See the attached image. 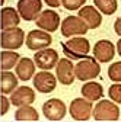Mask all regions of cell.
Here are the masks:
<instances>
[{
  "mask_svg": "<svg viewBox=\"0 0 121 122\" xmlns=\"http://www.w3.org/2000/svg\"><path fill=\"white\" fill-rule=\"evenodd\" d=\"M63 52L70 60H80L88 57L90 51V44L83 36H72L67 42H61Z\"/></svg>",
  "mask_w": 121,
  "mask_h": 122,
  "instance_id": "cell-1",
  "label": "cell"
},
{
  "mask_svg": "<svg viewBox=\"0 0 121 122\" xmlns=\"http://www.w3.org/2000/svg\"><path fill=\"white\" fill-rule=\"evenodd\" d=\"M101 73L99 63L95 60V57H85L74 66V76L80 81H88L96 79Z\"/></svg>",
  "mask_w": 121,
  "mask_h": 122,
  "instance_id": "cell-2",
  "label": "cell"
},
{
  "mask_svg": "<svg viewBox=\"0 0 121 122\" xmlns=\"http://www.w3.org/2000/svg\"><path fill=\"white\" fill-rule=\"evenodd\" d=\"M94 119L99 122L105 121H118L120 119V108L115 102L101 100L94 109Z\"/></svg>",
  "mask_w": 121,
  "mask_h": 122,
  "instance_id": "cell-3",
  "label": "cell"
},
{
  "mask_svg": "<svg viewBox=\"0 0 121 122\" xmlns=\"http://www.w3.org/2000/svg\"><path fill=\"white\" fill-rule=\"evenodd\" d=\"M23 39H25V34L23 29L21 28H10L6 30H2L0 35V47L3 50H18L23 45Z\"/></svg>",
  "mask_w": 121,
  "mask_h": 122,
  "instance_id": "cell-4",
  "label": "cell"
},
{
  "mask_svg": "<svg viewBox=\"0 0 121 122\" xmlns=\"http://www.w3.org/2000/svg\"><path fill=\"white\" fill-rule=\"evenodd\" d=\"M60 29H61V35L66 38H72L74 35H86V32L89 30L85 20L79 16H67L61 22Z\"/></svg>",
  "mask_w": 121,
  "mask_h": 122,
  "instance_id": "cell-5",
  "label": "cell"
},
{
  "mask_svg": "<svg viewBox=\"0 0 121 122\" xmlns=\"http://www.w3.org/2000/svg\"><path fill=\"white\" fill-rule=\"evenodd\" d=\"M92 102L88 99H82V97H76L73 99L70 103V116L74 121H89L92 116Z\"/></svg>",
  "mask_w": 121,
  "mask_h": 122,
  "instance_id": "cell-6",
  "label": "cell"
},
{
  "mask_svg": "<svg viewBox=\"0 0 121 122\" xmlns=\"http://www.w3.org/2000/svg\"><path fill=\"white\" fill-rule=\"evenodd\" d=\"M25 42H26V47L31 51H39L44 48H48L53 42V38L45 30H31L26 35Z\"/></svg>",
  "mask_w": 121,
  "mask_h": 122,
  "instance_id": "cell-7",
  "label": "cell"
},
{
  "mask_svg": "<svg viewBox=\"0 0 121 122\" xmlns=\"http://www.w3.org/2000/svg\"><path fill=\"white\" fill-rule=\"evenodd\" d=\"M55 77L63 86H70L74 81V66L69 58H61L55 64Z\"/></svg>",
  "mask_w": 121,
  "mask_h": 122,
  "instance_id": "cell-8",
  "label": "cell"
},
{
  "mask_svg": "<svg viewBox=\"0 0 121 122\" xmlns=\"http://www.w3.org/2000/svg\"><path fill=\"white\" fill-rule=\"evenodd\" d=\"M67 108L63 100L60 99H48L42 105V113L48 121H61L66 116Z\"/></svg>",
  "mask_w": 121,
  "mask_h": 122,
  "instance_id": "cell-9",
  "label": "cell"
},
{
  "mask_svg": "<svg viewBox=\"0 0 121 122\" xmlns=\"http://www.w3.org/2000/svg\"><path fill=\"white\" fill-rule=\"evenodd\" d=\"M42 2L41 0H18V13L23 20H35L41 13Z\"/></svg>",
  "mask_w": 121,
  "mask_h": 122,
  "instance_id": "cell-10",
  "label": "cell"
},
{
  "mask_svg": "<svg viewBox=\"0 0 121 122\" xmlns=\"http://www.w3.org/2000/svg\"><path fill=\"white\" fill-rule=\"evenodd\" d=\"M34 86L39 93H51L57 86V77L48 70H42L34 74Z\"/></svg>",
  "mask_w": 121,
  "mask_h": 122,
  "instance_id": "cell-11",
  "label": "cell"
},
{
  "mask_svg": "<svg viewBox=\"0 0 121 122\" xmlns=\"http://www.w3.org/2000/svg\"><path fill=\"white\" fill-rule=\"evenodd\" d=\"M58 61V52L53 48H44L35 52L34 63L38 66L41 70H51L55 67Z\"/></svg>",
  "mask_w": 121,
  "mask_h": 122,
  "instance_id": "cell-12",
  "label": "cell"
},
{
  "mask_svg": "<svg viewBox=\"0 0 121 122\" xmlns=\"http://www.w3.org/2000/svg\"><path fill=\"white\" fill-rule=\"evenodd\" d=\"M35 23L39 29L45 30V32H55L60 25V16L54 10H44L37 16Z\"/></svg>",
  "mask_w": 121,
  "mask_h": 122,
  "instance_id": "cell-13",
  "label": "cell"
},
{
  "mask_svg": "<svg viewBox=\"0 0 121 122\" xmlns=\"http://www.w3.org/2000/svg\"><path fill=\"white\" fill-rule=\"evenodd\" d=\"M115 55V45L108 39H101L94 45V57L99 63H110Z\"/></svg>",
  "mask_w": 121,
  "mask_h": 122,
  "instance_id": "cell-14",
  "label": "cell"
},
{
  "mask_svg": "<svg viewBox=\"0 0 121 122\" xmlns=\"http://www.w3.org/2000/svg\"><path fill=\"white\" fill-rule=\"evenodd\" d=\"M10 103L13 106H23V105H32L35 102V92L29 86L16 87L10 93Z\"/></svg>",
  "mask_w": 121,
  "mask_h": 122,
  "instance_id": "cell-15",
  "label": "cell"
},
{
  "mask_svg": "<svg viewBox=\"0 0 121 122\" xmlns=\"http://www.w3.org/2000/svg\"><path fill=\"white\" fill-rule=\"evenodd\" d=\"M77 16L85 20L89 29H96L102 23V16L99 10H96L94 6H82L77 12Z\"/></svg>",
  "mask_w": 121,
  "mask_h": 122,
  "instance_id": "cell-16",
  "label": "cell"
},
{
  "mask_svg": "<svg viewBox=\"0 0 121 122\" xmlns=\"http://www.w3.org/2000/svg\"><path fill=\"white\" fill-rule=\"evenodd\" d=\"M21 22V16L18 10H15L13 7H3L2 13H0V28L2 30L16 28Z\"/></svg>",
  "mask_w": 121,
  "mask_h": 122,
  "instance_id": "cell-17",
  "label": "cell"
},
{
  "mask_svg": "<svg viewBox=\"0 0 121 122\" xmlns=\"http://www.w3.org/2000/svg\"><path fill=\"white\" fill-rule=\"evenodd\" d=\"M35 74V63L31 58H19L18 64H16V76L18 79H21L22 81H28L29 79H32Z\"/></svg>",
  "mask_w": 121,
  "mask_h": 122,
  "instance_id": "cell-18",
  "label": "cell"
},
{
  "mask_svg": "<svg viewBox=\"0 0 121 122\" xmlns=\"http://www.w3.org/2000/svg\"><path fill=\"white\" fill-rule=\"evenodd\" d=\"M82 96L90 102H95V100H99L102 96H104V89L99 83L96 81H86L83 86H82Z\"/></svg>",
  "mask_w": 121,
  "mask_h": 122,
  "instance_id": "cell-19",
  "label": "cell"
},
{
  "mask_svg": "<svg viewBox=\"0 0 121 122\" xmlns=\"http://www.w3.org/2000/svg\"><path fill=\"white\" fill-rule=\"evenodd\" d=\"M16 87H18V76H15L7 70H3L0 74V90H2V93L10 95Z\"/></svg>",
  "mask_w": 121,
  "mask_h": 122,
  "instance_id": "cell-20",
  "label": "cell"
},
{
  "mask_svg": "<svg viewBox=\"0 0 121 122\" xmlns=\"http://www.w3.org/2000/svg\"><path fill=\"white\" fill-rule=\"evenodd\" d=\"M15 119L19 121V122H37L39 119L38 112L32 108L31 105H23V106H18V111L15 112Z\"/></svg>",
  "mask_w": 121,
  "mask_h": 122,
  "instance_id": "cell-21",
  "label": "cell"
},
{
  "mask_svg": "<svg viewBox=\"0 0 121 122\" xmlns=\"http://www.w3.org/2000/svg\"><path fill=\"white\" fill-rule=\"evenodd\" d=\"M21 55L12 50H3L0 54V68L2 70H10L18 64Z\"/></svg>",
  "mask_w": 121,
  "mask_h": 122,
  "instance_id": "cell-22",
  "label": "cell"
},
{
  "mask_svg": "<svg viewBox=\"0 0 121 122\" xmlns=\"http://www.w3.org/2000/svg\"><path fill=\"white\" fill-rule=\"evenodd\" d=\"M95 6L99 9V12H102L104 15H112L114 12H117L118 5H117V0H94Z\"/></svg>",
  "mask_w": 121,
  "mask_h": 122,
  "instance_id": "cell-23",
  "label": "cell"
},
{
  "mask_svg": "<svg viewBox=\"0 0 121 122\" xmlns=\"http://www.w3.org/2000/svg\"><path fill=\"white\" fill-rule=\"evenodd\" d=\"M108 77L112 81H121V61L111 64V67L108 68Z\"/></svg>",
  "mask_w": 121,
  "mask_h": 122,
  "instance_id": "cell-24",
  "label": "cell"
},
{
  "mask_svg": "<svg viewBox=\"0 0 121 122\" xmlns=\"http://www.w3.org/2000/svg\"><path fill=\"white\" fill-rule=\"evenodd\" d=\"M108 95H110V97H111L112 102L121 103V84H120V83H115V84L110 86V89H108Z\"/></svg>",
  "mask_w": 121,
  "mask_h": 122,
  "instance_id": "cell-25",
  "label": "cell"
},
{
  "mask_svg": "<svg viewBox=\"0 0 121 122\" xmlns=\"http://www.w3.org/2000/svg\"><path fill=\"white\" fill-rule=\"evenodd\" d=\"M86 3V0H61V5L67 10H77Z\"/></svg>",
  "mask_w": 121,
  "mask_h": 122,
  "instance_id": "cell-26",
  "label": "cell"
},
{
  "mask_svg": "<svg viewBox=\"0 0 121 122\" xmlns=\"http://www.w3.org/2000/svg\"><path fill=\"white\" fill-rule=\"evenodd\" d=\"M0 106H2V108H0V115H6L7 112H9V108H10V100L6 97V95H2V97H0Z\"/></svg>",
  "mask_w": 121,
  "mask_h": 122,
  "instance_id": "cell-27",
  "label": "cell"
},
{
  "mask_svg": "<svg viewBox=\"0 0 121 122\" xmlns=\"http://www.w3.org/2000/svg\"><path fill=\"white\" fill-rule=\"evenodd\" d=\"M114 30H115V34L121 36V16L114 22Z\"/></svg>",
  "mask_w": 121,
  "mask_h": 122,
  "instance_id": "cell-28",
  "label": "cell"
},
{
  "mask_svg": "<svg viewBox=\"0 0 121 122\" xmlns=\"http://www.w3.org/2000/svg\"><path fill=\"white\" fill-rule=\"evenodd\" d=\"M50 7H60L61 6V0H44Z\"/></svg>",
  "mask_w": 121,
  "mask_h": 122,
  "instance_id": "cell-29",
  "label": "cell"
},
{
  "mask_svg": "<svg viewBox=\"0 0 121 122\" xmlns=\"http://www.w3.org/2000/svg\"><path fill=\"white\" fill-rule=\"evenodd\" d=\"M117 52H118V55L121 57V38H120L118 42H117Z\"/></svg>",
  "mask_w": 121,
  "mask_h": 122,
  "instance_id": "cell-30",
  "label": "cell"
}]
</instances>
